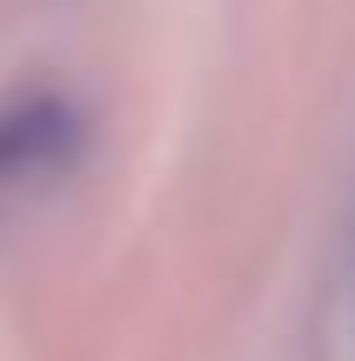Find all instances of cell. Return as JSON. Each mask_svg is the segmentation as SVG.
<instances>
[{
	"label": "cell",
	"instance_id": "1",
	"mask_svg": "<svg viewBox=\"0 0 355 361\" xmlns=\"http://www.w3.org/2000/svg\"><path fill=\"white\" fill-rule=\"evenodd\" d=\"M88 147V114L67 94L34 87L0 101V188H34V180L67 174Z\"/></svg>",
	"mask_w": 355,
	"mask_h": 361
}]
</instances>
